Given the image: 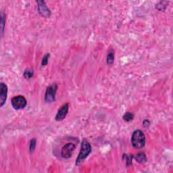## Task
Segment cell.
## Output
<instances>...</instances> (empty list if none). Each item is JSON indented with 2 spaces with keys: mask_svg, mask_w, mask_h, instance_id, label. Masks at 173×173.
<instances>
[{
  "mask_svg": "<svg viewBox=\"0 0 173 173\" xmlns=\"http://www.w3.org/2000/svg\"><path fill=\"white\" fill-rule=\"evenodd\" d=\"M91 152V146L86 139H83L81 143V147L78 153L77 158L76 159V166H80L82 164L84 159L88 157Z\"/></svg>",
  "mask_w": 173,
  "mask_h": 173,
  "instance_id": "1",
  "label": "cell"
},
{
  "mask_svg": "<svg viewBox=\"0 0 173 173\" xmlns=\"http://www.w3.org/2000/svg\"><path fill=\"white\" fill-rule=\"evenodd\" d=\"M131 143L135 149H141L145 145V137L142 130H134L131 137Z\"/></svg>",
  "mask_w": 173,
  "mask_h": 173,
  "instance_id": "2",
  "label": "cell"
},
{
  "mask_svg": "<svg viewBox=\"0 0 173 173\" xmlns=\"http://www.w3.org/2000/svg\"><path fill=\"white\" fill-rule=\"evenodd\" d=\"M57 89V84L53 83L48 86L45 94V101L47 103H52L55 99V94Z\"/></svg>",
  "mask_w": 173,
  "mask_h": 173,
  "instance_id": "3",
  "label": "cell"
},
{
  "mask_svg": "<svg viewBox=\"0 0 173 173\" xmlns=\"http://www.w3.org/2000/svg\"><path fill=\"white\" fill-rule=\"evenodd\" d=\"M26 98L22 95L14 96L11 98V104L15 109H21L26 107Z\"/></svg>",
  "mask_w": 173,
  "mask_h": 173,
  "instance_id": "4",
  "label": "cell"
},
{
  "mask_svg": "<svg viewBox=\"0 0 173 173\" xmlns=\"http://www.w3.org/2000/svg\"><path fill=\"white\" fill-rule=\"evenodd\" d=\"M76 146L72 143H68L65 144L61 151V156L63 158L68 159L72 156L73 151L75 149Z\"/></svg>",
  "mask_w": 173,
  "mask_h": 173,
  "instance_id": "5",
  "label": "cell"
},
{
  "mask_svg": "<svg viewBox=\"0 0 173 173\" xmlns=\"http://www.w3.org/2000/svg\"><path fill=\"white\" fill-rule=\"evenodd\" d=\"M36 3H37L38 11H39V13L41 16L45 17V18H48V17L51 16L50 9L48 8L45 1L40 0V1H36Z\"/></svg>",
  "mask_w": 173,
  "mask_h": 173,
  "instance_id": "6",
  "label": "cell"
},
{
  "mask_svg": "<svg viewBox=\"0 0 173 173\" xmlns=\"http://www.w3.org/2000/svg\"><path fill=\"white\" fill-rule=\"evenodd\" d=\"M69 110V103H66L63 104L59 107V109L57 111L56 116L55 117V119L56 121H61L66 118L67 114L68 113Z\"/></svg>",
  "mask_w": 173,
  "mask_h": 173,
  "instance_id": "7",
  "label": "cell"
},
{
  "mask_svg": "<svg viewBox=\"0 0 173 173\" xmlns=\"http://www.w3.org/2000/svg\"><path fill=\"white\" fill-rule=\"evenodd\" d=\"M7 95V86L3 82L0 83V107H3L6 101Z\"/></svg>",
  "mask_w": 173,
  "mask_h": 173,
  "instance_id": "8",
  "label": "cell"
},
{
  "mask_svg": "<svg viewBox=\"0 0 173 173\" xmlns=\"http://www.w3.org/2000/svg\"><path fill=\"white\" fill-rule=\"evenodd\" d=\"M134 159L139 164H143V163H145L147 161V157H146L145 153L143 152V151L137 153L134 157Z\"/></svg>",
  "mask_w": 173,
  "mask_h": 173,
  "instance_id": "9",
  "label": "cell"
},
{
  "mask_svg": "<svg viewBox=\"0 0 173 173\" xmlns=\"http://www.w3.org/2000/svg\"><path fill=\"white\" fill-rule=\"evenodd\" d=\"M5 25V14L3 11L1 12V37H2L4 32Z\"/></svg>",
  "mask_w": 173,
  "mask_h": 173,
  "instance_id": "10",
  "label": "cell"
},
{
  "mask_svg": "<svg viewBox=\"0 0 173 173\" xmlns=\"http://www.w3.org/2000/svg\"><path fill=\"white\" fill-rule=\"evenodd\" d=\"M114 51L113 50H110L107 53V58H106V62L107 64L109 65H112L114 63Z\"/></svg>",
  "mask_w": 173,
  "mask_h": 173,
  "instance_id": "11",
  "label": "cell"
},
{
  "mask_svg": "<svg viewBox=\"0 0 173 173\" xmlns=\"http://www.w3.org/2000/svg\"><path fill=\"white\" fill-rule=\"evenodd\" d=\"M168 2L166 1H159L155 5V8L158 9L159 11H164L166 9L167 5H168Z\"/></svg>",
  "mask_w": 173,
  "mask_h": 173,
  "instance_id": "12",
  "label": "cell"
},
{
  "mask_svg": "<svg viewBox=\"0 0 173 173\" xmlns=\"http://www.w3.org/2000/svg\"><path fill=\"white\" fill-rule=\"evenodd\" d=\"M34 75V71L33 70H32V69L28 68L26 69L25 70H24V74H23V76H24V77L26 78V79H30V78H31L32 76Z\"/></svg>",
  "mask_w": 173,
  "mask_h": 173,
  "instance_id": "13",
  "label": "cell"
},
{
  "mask_svg": "<svg viewBox=\"0 0 173 173\" xmlns=\"http://www.w3.org/2000/svg\"><path fill=\"white\" fill-rule=\"evenodd\" d=\"M123 120L126 122H130V121H132L134 118V114L131 112H126L125 114L123 115L122 116Z\"/></svg>",
  "mask_w": 173,
  "mask_h": 173,
  "instance_id": "14",
  "label": "cell"
},
{
  "mask_svg": "<svg viewBox=\"0 0 173 173\" xmlns=\"http://www.w3.org/2000/svg\"><path fill=\"white\" fill-rule=\"evenodd\" d=\"M36 139H32L30 141L29 143V151L30 153H32L34 151L36 147Z\"/></svg>",
  "mask_w": 173,
  "mask_h": 173,
  "instance_id": "15",
  "label": "cell"
},
{
  "mask_svg": "<svg viewBox=\"0 0 173 173\" xmlns=\"http://www.w3.org/2000/svg\"><path fill=\"white\" fill-rule=\"evenodd\" d=\"M49 57H50V53H46V54L44 55L43 59H42V60H41L42 66H46V65H47L48 61H49Z\"/></svg>",
  "mask_w": 173,
  "mask_h": 173,
  "instance_id": "16",
  "label": "cell"
},
{
  "mask_svg": "<svg viewBox=\"0 0 173 173\" xmlns=\"http://www.w3.org/2000/svg\"><path fill=\"white\" fill-rule=\"evenodd\" d=\"M124 158L126 159V166H130V165H131L132 164V155H128L126 154H124Z\"/></svg>",
  "mask_w": 173,
  "mask_h": 173,
  "instance_id": "17",
  "label": "cell"
},
{
  "mask_svg": "<svg viewBox=\"0 0 173 173\" xmlns=\"http://www.w3.org/2000/svg\"><path fill=\"white\" fill-rule=\"evenodd\" d=\"M143 125L144 127H148V126L150 125V122H149V120H147V119L144 120L143 122Z\"/></svg>",
  "mask_w": 173,
  "mask_h": 173,
  "instance_id": "18",
  "label": "cell"
}]
</instances>
